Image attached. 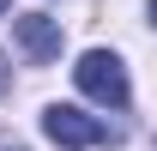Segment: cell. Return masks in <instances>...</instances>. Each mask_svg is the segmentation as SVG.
Returning a JSON list of instances; mask_svg holds the SVG:
<instances>
[{"label": "cell", "instance_id": "1", "mask_svg": "<svg viewBox=\"0 0 157 151\" xmlns=\"http://www.w3.org/2000/svg\"><path fill=\"white\" fill-rule=\"evenodd\" d=\"M78 91L91 97V103H103V109H127V67H121V55H109V48H85L73 67Z\"/></svg>", "mask_w": 157, "mask_h": 151}, {"label": "cell", "instance_id": "2", "mask_svg": "<svg viewBox=\"0 0 157 151\" xmlns=\"http://www.w3.org/2000/svg\"><path fill=\"white\" fill-rule=\"evenodd\" d=\"M42 133H48L55 145H67V151H91V145H109V139H115L97 115L73 109V103H48V109H42Z\"/></svg>", "mask_w": 157, "mask_h": 151}, {"label": "cell", "instance_id": "3", "mask_svg": "<svg viewBox=\"0 0 157 151\" xmlns=\"http://www.w3.org/2000/svg\"><path fill=\"white\" fill-rule=\"evenodd\" d=\"M12 37H18V48L36 67H48V60L60 55V24L48 18V12H24V18H12Z\"/></svg>", "mask_w": 157, "mask_h": 151}, {"label": "cell", "instance_id": "4", "mask_svg": "<svg viewBox=\"0 0 157 151\" xmlns=\"http://www.w3.org/2000/svg\"><path fill=\"white\" fill-rule=\"evenodd\" d=\"M0 97H6V60H0Z\"/></svg>", "mask_w": 157, "mask_h": 151}, {"label": "cell", "instance_id": "5", "mask_svg": "<svg viewBox=\"0 0 157 151\" xmlns=\"http://www.w3.org/2000/svg\"><path fill=\"white\" fill-rule=\"evenodd\" d=\"M6 6H12V0H0V12H6Z\"/></svg>", "mask_w": 157, "mask_h": 151}, {"label": "cell", "instance_id": "6", "mask_svg": "<svg viewBox=\"0 0 157 151\" xmlns=\"http://www.w3.org/2000/svg\"><path fill=\"white\" fill-rule=\"evenodd\" d=\"M151 18H157V0H151Z\"/></svg>", "mask_w": 157, "mask_h": 151}]
</instances>
